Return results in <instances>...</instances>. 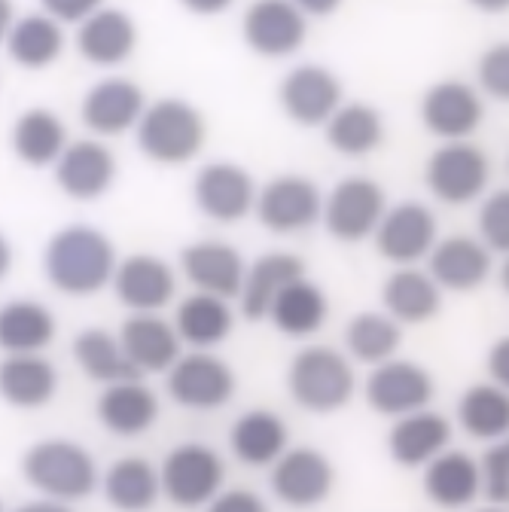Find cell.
Here are the masks:
<instances>
[{
	"instance_id": "cell-1",
	"label": "cell",
	"mask_w": 509,
	"mask_h": 512,
	"mask_svg": "<svg viewBox=\"0 0 509 512\" xmlns=\"http://www.w3.org/2000/svg\"><path fill=\"white\" fill-rule=\"evenodd\" d=\"M113 241L92 226H68L49 238L43 250V272L49 284L68 296H92L113 281Z\"/></svg>"
},
{
	"instance_id": "cell-2",
	"label": "cell",
	"mask_w": 509,
	"mask_h": 512,
	"mask_svg": "<svg viewBox=\"0 0 509 512\" xmlns=\"http://www.w3.org/2000/svg\"><path fill=\"white\" fill-rule=\"evenodd\" d=\"M22 476L49 500L74 503L95 494L101 473L95 458L71 439H43L22 458Z\"/></svg>"
},
{
	"instance_id": "cell-3",
	"label": "cell",
	"mask_w": 509,
	"mask_h": 512,
	"mask_svg": "<svg viewBox=\"0 0 509 512\" xmlns=\"http://www.w3.org/2000/svg\"><path fill=\"white\" fill-rule=\"evenodd\" d=\"M287 391L299 409L330 415L351 403L357 378L345 354L327 345H311L293 357L287 369Z\"/></svg>"
},
{
	"instance_id": "cell-4",
	"label": "cell",
	"mask_w": 509,
	"mask_h": 512,
	"mask_svg": "<svg viewBox=\"0 0 509 512\" xmlns=\"http://www.w3.org/2000/svg\"><path fill=\"white\" fill-rule=\"evenodd\" d=\"M138 147L147 159L159 165H186L205 147L208 128L202 113L180 98H162L147 104L141 122L135 125Z\"/></svg>"
},
{
	"instance_id": "cell-5",
	"label": "cell",
	"mask_w": 509,
	"mask_h": 512,
	"mask_svg": "<svg viewBox=\"0 0 509 512\" xmlns=\"http://www.w3.org/2000/svg\"><path fill=\"white\" fill-rule=\"evenodd\" d=\"M162 494L180 509H205L226 482V464L211 445L183 442L165 455L159 467Z\"/></svg>"
},
{
	"instance_id": "cell-6",
	"label": "cell",
	"mask_w": 509,
	"mask_h": 512,
	"mask_svg": "<svg viewBox=\"0 0 509 512\" xmlns=\"http://www.w3.org/2000/svg\"><path fill=\"white\" fill-rule=\"evenodd\" d=\"M427 189L433 199H439L449 208H461L476 202L488 189L491 180V162L482 147L470 141H445L424 168Z\"/></svg>"
},
{
	"instance_id": "cell-7",
	"label": "cell",
	"mask_w": 509,
	"mask_h": 512,
	"mask_svg": "<svg viewBox=\"0 0 509 512\" xmlns=\"http://www.w3.org/2000/svg\"><path fill=\"white\" fill-rule=\"evenodd\" d=\"M165 375H168L165 378L168 397L183 409L214 412V409H223L235 397L232 366L208 351L180 354Z\"/></svg>"
},
{
	"instance_id": "cell-8",
	"label": "cell",
	"mask_w": 509,
	"mask_h": 512,
	"mask_svg": "<svg viewBox=\"0 0 509 512\" xmlns=\"http://www.w3.org/2000/svg\"><path fill=\"white\" fill-rule=\"evenodd\" d=\"M388 211V196L369 177H345L324 199V226L336 241L357 244L375 235L381 217Z\"/></svg>"
},
{
	"instance_id": "cell-9",
	"label": "cell",
	"mask_w": 509,
	"mask_h": 512,
	"mask_svg": "<svg viewBox=\"0 0 509 512\" xmlns=\"http://www.w3.org/2000/svg\"><path fill=\"white\" fill-rule=\"evenodd\" d=\"M257 211L260 223L278 235H296L311 229L324 214V196L317 183L299 174H281L257 189Z\"/></svg>"
},
{
	"instance_id": "cell-10",
	"label": "cell",
	"mask_w": 509,
	"mask_h": 512,
	"mask_svg": "<svg viewBox=\"0 0 509 512\" xmlns=\"http://www.w3.org/2000/svg\"><path fill=\"white\" fill-rule=\"evenodd\" d=\"M336 485V470L330 458L317 448H287V452L269 467V488L272 494L293 506V509H311L321 506Z\"/></svg>"
},
{
	"instance_id": "cell-11",
	"label": "cell",
	"mask_w": 509,
	"mask_h": 512,
	"mask_svg": "<svg viewBox=\"0 0 509 512\" xmlns=\"http://www.w3.org/2000/svg\"><path fill=\"white\" fill-rule=\"evenodd\" d=\"M433 400V375L415 360H385L366 378V403L372 412L403 418L427 409Z\"/></svg>"
},
{
	"instance_id": "cell-12",
	"label": "cell",
	"mask_w": 509,
	"mask_h": 512,
	"mask_svg": "<svg viewBox=\"0 0 509 512\" xmlns=\"http://www.w3.org/2000/svg\"><path fill=\"white\" fill-rule=\"evenodd\" d=\"M375 247L388 263L397 266H415L427 260L433 244L439 241L436 217L421 202H400L385 211L378 229H375Z\"/></svg>"
},
{
	"instance_id": "cell-13",
	"label": "cell",
	"mask_w": 509,
	"mask_h": 512,
	"mask_svg": "<svg viewBox=\"0 0 509 512\" xmlns=\"http://www.w3.org/2000/svg\"><path fill=\"white\" fill-rule=\"evenodd\" d=\"M244 43L263 58H287L299 52L308 34L305 16L293 0H253L241 22Z\"/></svg>"
},
{
	"instance_id": "cell-14",
	"label": "cell",
	"mask_w": 509,
	"mask_h": 512,
	"mask_svg": "<svg viewBox=\"0 0 509 512\" xmlns=\"http://www.w3.org/2000/svg\"><path fill=\"white\" fill-rule=\"evenodd\" d=\"M199 211L217 223H238L257 205V183L235 162H208L193 183Z\"/></svg>"
},
{
	"instance_id": "cell-15",
	"label": "cell",
	"mask_w": 509,
	"mask_h": 512,
	"mask_svg": "<svg viewBox=\"0 0 509 512\" xmlns=\"http://www.w3.org/2000/svg\"><path fill=\"white\" fill-rule=\"evenodd\" d=\"M482 116V95L461 80H442L421 98V122L442 141H467L482 125Z\"/></svg>"
},
{
	"instance_id": "cell-16",
	"label": "cell",
	"mask_w": 509,
	"mask_h": 512,
	"mask_svg": "<svg viewBox=\"0 0 509 512\" xmlns=\"http://www.w3.org/2000/svg\"><path fill=\"white\" fill-rule=\"evenodd\" d=\"M110 284L125 308H132L135 314H159L174 299L177 275L162 256L132 253L122 263H116Z\"/></svg>"
},
{
	"instance_id": "cell-17",
	"label": "cell",
	"mask_w": 509,
	"mask_h": 512,
	"mask_svg": "<svg viewBox=\"0 0 509 512\" xmlns=\"http://www.w3.org/2000/svg\"><path fill=\"white\" fill-rule=\"evenodd\" d=\"M281 107L299 125H324L345 101L342 83L321 64H299L281 80Z\"/></svg>"
},
{
	"instance_id": "cell-18",
	"label": "cell",
	"mask_w": 509,
	"mask_h": 512,
	"mask_svg": "<svg viewBox=\"0 0 509 512\" xmlns=\"http://www.w3.org/2000/svg\"><path fill=\"white\" fill-rule=\"evenodd\" d=\"M180 272L199 293L235 299L241 293L247 266H244V256L226 241H196L183 247Z\"/></svg>"
},
{
	"instance_id": "cell-19",
	"label": "cell",
	"mask_w": 509,
	"mask_h": 512,
	"mask_svg": "<svg viewBox=\"0 0 509 512\" xmlns=\"http://www.w3.org/2000/svg\"><path fill=\"white\" fill-rule=\"evenodd\" d=\"M427 263V275L439 284V290L470 293L491 275V250L473 235H449L433 244Z\"/></svg>"
},
{
	"instance_id": "cell-20",
	"label": "cell",
	"mask_w": 509,
	"mask_h": 512,
	"mask_svg": "<svg viewBox=\"0 0 509 512\" xmlns=\"http://www.w3.org/2000/svg\"><path fill=\"white\" fill-rule=\"evenodd\" d=\"M147 110V98L141 92V86H135L132 80L122 77H110L95 83L86 98H83V122L89 132L104 135V138H116L122 132H132V128L141 122Z\"/></svg>"
},
{
	"instance_id": "cell-21",
	"label": "cell",
	"mask_w": 509,
	"mask_h": 512,
	"mask_svg": "<svg viewBox=\"0 0 509 512\" xmlns=\"http://www.w3.org/2000/svg\"><path fill=\"white\" fill-rule=\"evenodd\" d=\"M55 180L65 196L77 202H92L113 186L116 159L98 141H74L55 162Z\"/></svg>"
},
{
	"instance_id": "cell-22",
	"label": "cell",
	"mask_w": 509,
	"mask_h": 512,
	"mask_svg": "<svg viewBox=\"0 0 509 512\" xmlns=\"http://www.w3.org/2000/svg\"><path fill=\"white\" fill-rule=\"evenodd\" d=\"M119 345L138 375L168 372L180 357V336L159 314H132L119 330Z\"/></svg>"
},
{
	"instance_id": "cell-23",
	"label": "cell",
	"mask_w": 509,
	"mask_h": 512,
	"mask_svg": "<svg viewBox=\"0 0 509 512\" xmlns=\"http://www.w3.org/2000/svg\"><path fill=\"white\" fill-rule=\"evenodd\" d=\"M95 412L113 436H141L159 418V397L141 378L116 381L104 388Z\"/></svg>"
},
{
	"instance_id": "cell-24",
	"label": "cell",
	"mask_w": 509,
	"mask_h": 512,
	"mask_svg": "<svg viewBox=\"0 0 509 512\" xmlns=\"http://www.w3.org/2000/svg\"><path fill=\"white\" fill-rule=\"evenodd\" d=\"M452 442V424L445 415L418 409L397 418L388 433V452L400 467H424Z\"/></svg>"
},
{
	"instance_id": "cell-25",
	"label": "cell",
	"mask_w": 509,
	"mask_h": 512,
	"mask_svg": "<svg viewBox=\"0 0 509 512\" xmlns=\"http://www.w3.org/2000/svg\"><path fill=\"white\" fill-rule=\"evenodd\" d=\"M424 494L439 509H464L482 494V470L479 461L467 452L445 448L430 464H424Z\"/></svg>"
},
{
	"instance_id": "cell-26",
	"label": "cell",
	"mask_w": 509,
	"mask_h": 512,
	"mask_svg": "<svg viewBox=\"0 0 509 512\" xmlns=\"http://www.w3.org/2000/svg\"><path fill=\"white\" fill-rule=\"evenodd\" d=\"M229 448L247 467H272L290 448V433L278 412L250 409L232 424Z\"/></svg>"
},
{
	"instance_id": "cell-27",
	"label": "cell",
	"mask_w": 509,
	"mask_h": 512,
	"mask_svg": "<svg viewBox=\"0 0 509 512\" xmlns=\"http://www.w3.org/2000/svg\"><path fill=\"white\" fill-rule=\"evenodd\" d=\"M138 46V25L129 13L122 10H98L86 22H80L77 31V49L86 61L98 68H113L122 64Z\"/></svg>"
},
{
	"instance_id": "cell-28",
	"label": "cell",
	"mask_w": 509,
	"mask_h": 512,
	"mask_svg": "<svg viewBox=\"0 0 509 512\" xmlns=\"http://www.w3.org/2000/svg\"><path fill=\"white\" fill-rule=\"evenodd\" d=\"M305 278V266L299 256L293 253H284V250H275V253H263L257 263L247 266V275H244V284H241V314L247 320H263L269 317V308L272 302L278 299V293Z\"/></svg>"
},
{
	"instance_id": "cell-29",
	"label": "cell",
	"mask_w": 509,
	"mask_h": 512,
	"mask_svg": "<svg viewBox=\"0 0 509 512\" xmlns=\"http://www.w3.org/2000/svg\"><path fill=\"white\" fill-rule=\"evenodd\" d=\"M235 327V314L229 299L211 296V293H189L177 311H174V330L183 345L193 351H208L229 339Z\"/></svg>"
},
{
	"instance_id": "cell-30",
	"label": "cell",
	"mask_w": 509,
	"mask_h": 512,
	"mask_svg": "<svg viewBox=\"0 0 509 512\" xmlns=\"http://www.w3.org/2000/svg\"><path fill=\"white\" fill-rule=\"evenodd\" d=\"M58 391V372L40 354H10L0 360V400L13 409H40Z\"/></svg>"
},
{
	"instance_id": "cell-31",
	"label": "cell",
	"mask_w": 509,
	"mask_h": 512,
	"mask_svg": "<svg viewBox=\"0 0 509 512\" xmlns=\"http://www.w3.org/2000/svg\"><path fill=\"white\" fill-rule=\"evenodd\" d=\"M381 305L397 324H427L442 308V290L427 272L400 266L381 287Z\"/></svg>"
},
{
	"instance_id": "cell-32",
	"label": "cell",
	"mask_w": 509,
	"mask_h": 512,
	"mask_svg": "<svg viewBox=\"0 0 509 512\" xmlns=\"http://www.w3.org/2000/svg\"><path fill=\"white\" fill-rule=\"evenodd\" d=\"M327 317H330V299L308 278L287 284L269 308V320L275 324V330L290 339L314 336L327 324Z\"/></svg>"
},
{
	"instance_id": "cell-33",
	"label": "cell",
	"mask_w": 509,
	"mask_h": 512,
	"mask_svg": "<svg viewBox=\"0 0 509 512\" xmlns=\"http://www.w3.org/2000/svg\"><path fill=\"white\" fill-rule=\"evenodd\" d=\"M101 491L119 512H147L162 497L159 470L147 458H119L101 476Z\"/></svg>"
},
{
	"instance_id": "cell-34",
	"label": "cell",
	"mask_w": 509,
	"mask_h": 512,
	"mask_svg": "<svg viewBox=\"0 0 509 512\" xmlns=\"http://www.w3.org/2000/svg\"><path fill=\"white\" fill-rule=\"evenodd\" d=\"M55 339V317L46 305L16 299L0 308V348L7 354H40Z\"/></svg>"
},
{
	"instance_id": "cell-35",
	"label": "cell",
	"mask_w": 509,
	"mask_h": 512,
	"mask_svg": "<svg viewBox=\"0 0 509 512\" xmlns=\"http://www.w3.org/2000/svg\"><path fill=\"white\" fill-rule=\"evenodd\" d=\"M327 144L342 153V156H369L372 150H378V144L385 141V119L372 104L363 101H351L342 104L327 122Z\"/></svg>"
},
{
	"instance_id": "cell-36",
	"label": "cell",
	"mask_w": 509,
	"mask_h": 512,
	"mask_svg": "<svg viewBox=\"0 0 509 512\" xmlns=\"http://www.w3.org/2000/svg\"><path fill=\"white\" fill-rule=\"evenodd\" d=\"M68 147V128L55 113L34 107L25 110L13 125V150L25 165H55Z\"/></svg>"
},
{
	"instance_id": "cell-37",
	"label": "cell",
	"mask_w": 509,
	"mask_h": 512,
	"mask_svg": "<svg viewBox=\"0 0 509 512\" xmlns=\"http://www.w3.org/2000/svg\"><path fill=\"white\" fill-rule=\"evenodd\" d=\"M61 49H65V34H61V25L46 13L16 19L10 34H7L10 58L28 71L49 68V64L58 61Z\"/></svg>"
},
{
	"instance_id": "cell-38",
	"label": "cell",
	"mask_w": 509,
	"mask_h": 512,
	"mask_svg": "<svg viewBox=\"0 0 509 512\" xmlns=\"http://www.w3.org/2000/svg\"><path fill=\"white\" fill-rule=\"evenodd\" d=\"M403 342L400 324L385 311H360L345 327V348L357 363L378 366L397 354Z\"/></svg>"
},
{
	"instance_id": "cell-39",
	"label": "cell",
	"mask_w": 509,
	"mask_h": 512,
	"mask_svg": "<svg viewBox=\"0 0 509 512\" xmlns=\"http://www.w3.org/2000/svg\"><path fill=\"white\" fill-rule=\"evenodd\" d=\"M461 427L482 442H494L509 433V394L494 381L473 384L458 403Z\"/></svg>"
},
{
	"instance_id": "cell-40",
	"label": "cell",
	"mask_w": 509,
	"mask_h": 512,
	"mask_svg": "<svg viewBox=\"0 0 509 512\" xmlns=\"http://www.w3.org/2000/svg\"><path fill=\"white\" fill-rule=\"evenodd\" d=\"M74 357L80 363V369L98 381V384H116V381H129V378H141L138 369L125 357L119 336H110L107 330H83L74 339Z\"/></svg>"
},
{
	"instance_id": "cell-41",
	"label": "cell",
	"mask_w": 509,
	"mask_h": 512,
	"mask_svg": "<svg viewBox=\"0 0 509 512\" xmlns=\"http://www.w3.org/2000/svg\"><path fill=\"white\" fill-rule=\"evenodd\" d=\"M479 241L491 253L509 256V189H497L479 208Z\"/></svg>"
},
{
	"instance_id": "cell-42",
	"label": "cell",
	"mask_w": 509,
	"mask_h": 512,
	"mask_svg": "<svg viewBox=\"0 0 509 512\" xmlns=\"http://www.w3.org/2000/svg\"><path fill=\"white\" fill-rule=\"evenodd\" d=\"M482 470V494L491 503H509V433L494 439L479 461Z\"/></svg>"
},
{
	"instance_id": "cell-43",
	"label": "cell",
	"mask_w": 509,
	"mask_h": 512,
	"mask_svg": "<svg viewBox=\"0 0 509 512\" xmlns=\"http://www.w3.org/2000/svg\"><path fill=\"white\" fill-rule=\"evenodd\" d=\"M479 86L497 101H509V43H494L479 55Z\"/></svg>"
},
{
	"instance_id": "cell-44",
	"label": "cell",
	"mask_w": 509,
	"mask_h": 512,
	"mask_svg": "<svg viewBox=\"0 0 509 512\" xmlns=\"http://www.w3.org/2000/svg\"><path fill=\"white\" fill-rule=\"evenodd\" d=\"M205 512H269L266 500L260 494H253L247 488H232V491H220Z\"/></svg>"
},
{
	"instance_id": "cell-45",
	"label": "cell",
	"mask_w": 509,
	"mask_h": 512,
	"mask_svg": "<svg viewBox=\"0 0 509 512\" xmlns=\"http://www.w3.org/2000/svg\"><path fill=\"white\" fill-rule=\"evenodd\" d=\"M46 16H52L58 25L61 22H86L92 13L101 10V0H40Z\"/></svg>"
},
{
	"instance_id": "cell-46",
	"label": "cell",
	"mask_w": 509,
	"mask_h": 512,
	"mask_svg": "<svg viewBox=\"0 0 509 512\" xmlns=\"http://www.w3.org/2000/svg\"><path fill=\"white\" fill-rule=\"evenodd\" d=\"M485 366H488L491 381L497 384V388H503L509 394V336H503V339H497L491 345Z\"/></svg>"
},
{
	"instance_id": "cell-47",
	"label": "cell",
	"mask_w": 509,
	"mask_h": 512,
	"mask_svg": "<svg viewBox=\"0 0 509 512\" xmlns=\"http://www.w3.org/2000/svg\"><path fill=\"white\" fill-rule=\"evenodd\" d=\"M293 7H296L302 16H317V19H324V16H333V13L342 7V0H293Z\"/></svg>"
},
{
	"instance_id": "cell-48",
	"label": "cell",
	"mask_w": 509,
	"mask_h": 512,
	"mask_svg": "<svg viewBox=\"0 0 509 512\" xmlns=\"http://www.w3.org/2000/svg\"><path fill=\"white\" fill-rule=\"evenodd\" d=\"M180 4L196 16H220L235 4V0H180Z\"/></svg>"
},
{
	"instance_id": "cell-49",
	"label": "cell",
	"mask_w": 509,
	"mask_h": 512,
	"mask_svg": "<svg viewBox=\"0 0 509 512\" xmlns=\"http://www.w3.org/2000/svg\"><path fill=\"white\" fill-rule=\"evenodd\" d=\"M13 512H74L68 503H61V500H34V503H25V506H19V509H13Z\"/></svg>"
},
{
	"instance_id": "cell-50",
	"label": "cell",
	"mask_w": 509,
	"mask_h": 512,
	"mask_svg": "<svg viewBox=\"0 0 509 512\" xmlns=\"http://www.w3.org/2000/svg\"><path fill=\"white\" fill-rule=\"evenodd\" d=\"M16 22V10H13V0H0V43H7V34Z\"/></svg>"
},
{
	"instance_id": "cell-51",
	"label": "cell",
	"mask_w": 509,
	"mask_h": 512,
	"mask_svg": "<svg viewBox=\"0 0 509 512\" xmlns=\"http://www.w3.org/2000/svg\"><path fill=\"white\" fill-rule=\"evenodd\" d=\"M470 7H476L479 13L497 16V13H506L509 10V0H470Z\"/></svg>"
},
{
	"instance_id": "cell-52",
	"label": "cell",
	"mask_w": 509,
	"mask_h": 512,
	"mask_svg": "<svg viewBox=\"0 0 509 512\" xmlns=\"http://www.w3.org/2000/svg\"><path fill=\"white\" fill-rule=\"evenodd\" d=\"M10 266H13V247L4 235H0V278H7Z\"/></svg>"
},
{
	"instance_id": "cell-53",
	"label": "cell",
	"mask_w": 509,
	"mask_h": 512,
	"mask_svg": "<svg viewBox=\"0 0 509 512\" xmlns=\"http://www.w3.org/2000/svg\"><path fill=\"white\" fill-rule=\"evenodd\" d=\"M500 287L509 293V256H506V260H503V269H500Z\"/></svg>"
},
{
	"instance_id": "cell-54",
	"label": "cell",
	"mask_w": 509,
	"mask_h": 512,
	"mask_svg": "<svg viewBox=\"0 0 509 512\" xmlns=\"http://www.w3.org/2000/svg\"><path fill=\"white\" fill-rule=\"evenodd\" d=\"M479 512H506V509H500V506H488V509H479Z\"/></svg>"
},
{
	"instance_id": "cell-55",
	"label": "cell",
	"mask_w": 509,
	"mask_h": 512,
	"mask_svg": "<svg viewBox=\"0 0 509 512\" xmlns=\"http://www.w3.org/2000/svg\"><path fill=\"white\" fill-rule=\"evenodd\" d=\"M0 512H4V506H0Z\"/></svg>"
}]
</instances>
